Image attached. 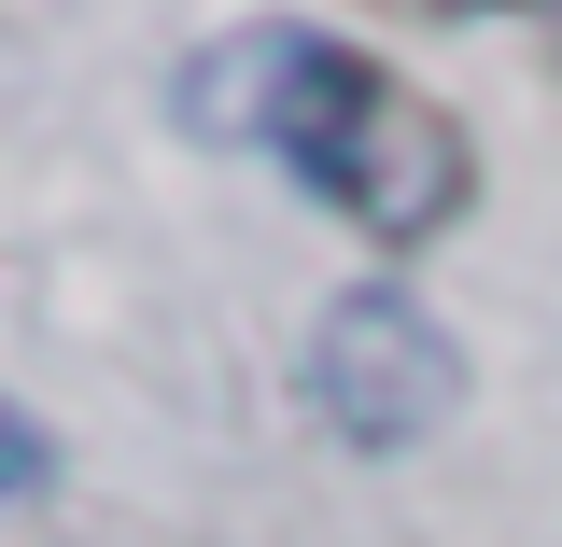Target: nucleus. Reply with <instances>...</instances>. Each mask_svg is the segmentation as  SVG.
Returning a JSON list of instances; mask_svg holds the SVG:
<instances>
[{
  "mask_svg": "<svg viewBox=\"0 0 562 547\" xmlns=\"http://www.w3.org/2000/svg\"><path fill=\"white\" fill-rule=\"evenodd\" d=\"M169 113L198 140H225V155H268L295 197H324L351 239H380V253H422V239H450V225L479 210L464 127L422 99L408 70L351 57V43L295 29V14H254V29H225L211 57H183Z\"/></svg>",
  "mask_w": 562,
  "mask_h": 547,
  "instance_id": "nucleus-1",
  "label": "nucleus"
},
{
  "mask_svg": "<svg viewBox=\"0 0 562 547\" xmlns=\"http://www.w3.org/2000/svg\"><path fill=\"white\" fill-rule=\"evenodd\" d=\"M310 408H324V435H351V449H422L436 421L464 408V351L436 338L394 281H366V295H338V309L310 323Z\"/></svg>",
  "mask_w": 562,
  "mask_h": 547,
  "instance_id": "nucleus-2",
  "label": "nucleus"
},
{
  "mask_svg": "<svg viewBox=\"0 0 562 547\" xmlns=\"http://www.w3.org/2000/svg\"><path fill=\"white\" fill-rule=\"evenodd\" d=\"M43 464H57V449H43V421H14V408H0V491H29Z\"/></svg>",
  "mask_w": 562,
  "mask_h": 547,
  "instance_id": "nucleus-3",
  "label": "nucleus"
},
{
  "mask_svg": "<svg viewBox=\"0 0 562 547\" xmlns=\"http://www.w3.org/2000/svg\"><path fill=\"white\" fill-rule=\"evenodd\" d=\"M366 14H394V29H464V14H506V0H366Z\"/></svg>",
  "mask_w": 562,
  "mask_h": 547,
  "instance_id": "nucleus-4",
  "label": "nucleus"
}]
</instances>
